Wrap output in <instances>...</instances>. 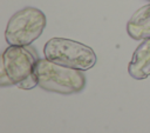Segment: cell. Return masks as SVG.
Returning <instances> with one entry per match:
<instances>
[{"mask_svg": "<svg viewBox=\"0 0 150 133\" xmlns=\"http://www.w3.org/2000/svg\"><path fill=\"white\" fill-rule=\"evenodd\" d=\"M39 87L59 94L80 93L86 87L83 71L66 67L48 59H39L35 67Z\"/></svg>", "mask_w": 150, "mask_h": 133, "instance_id": "6da1fadb", "label": "cell"}, {"mask_svg": "<svg viewBox=\"0 0 150 133\" xmlns=\"http://www.w3.org/2000/svg\"><path fill=\"white\" fill-rule=\"evenodd\" d=\"M43 54L49 61L83 72L94 67L97 61L96 53L91 47L59 36L52 38L45 44Z\"/></svg>", "mask_w": 150, "mask_h": 133, "instance_id": "7a4b0ae2", "label": "cell"}, {"mask_svg": "<svg viewBox=\"0 0 150 133\" xmlns=\"http://www.w3.org/2000/svg\"><path fill=\"white\" fill-rule=\"evenodd\" d=\"M46 15L35 7H25L15 12L7 22L5 39L8 45L29 46L43 32Z\"/></svg>", "mask_w": 150, "mask_h": 133, "instance_id": "3957f363", "label": "cell"}, {"mask_svg": "<svg viewBox=\"0 0 150 133\" xmlns=\"http://www.w3.org/2000/svg\"><path fill=\"white\" fill-rule=\"evenodd\" d=\"M38 58L29 46L9 45L1 56V69L6 72L12 84L18 86L35 73Z\"/></svg>", "mask_w": 150, "mask_h": 133, "instance_id": "277c9868", "label": "cell"}, {"mask_svg": "<svg viewBox=\"0 0 150 133\" xmlns=\"http://www.w3.org/2000/svg\"><path fill=\"white\" fill-rule=\"evenodd\" d=\"M128 73L136 80L150 77V39L142 40L135 49L128 65Z\"/></svg>", "mask_w": 150, "mask_h": 133, "instance_id": "5b68a950", "label": "cell"}, {"mask_svg": "<svg viewBox=\"0 0 150 133\" xmlns=\"http://www.w3.org/2000/svg\"><path fill=\"white\" fill-rule=\"evenodd\" d=\"M127 32L134 40L150 39V2L131 15L127 24Z\"/></svg>", "mask_w": 150, "mask_h": 133, "instance_id": "8992f818", "label": "cell"}, {"mask_svg": "<svg viewBox=\"0 0 150 133\" xmlns=\"http://www.w3.org/2000/svg\"><path fill=\"white\" fill-rule=\"evenodd\" d=\"M12 85L13 84H12L11 79L8 78V75L6 74V72L1 69V72H0V86L6 87V86H12Z\"/></svg>", "mask_w": 150, "mask_h": 133, "instance_id": "52a82bcc", "label": "cell"}, {"mask_svg": "<svg viewBox=\"0 0 150 133\" xmlns=\"http://www.w3.org/2000/svg\"><path fill=\"white\" fill-rule=\"evenodd\" d=\"M149 1H150V0H149Z\"/></svg>", "mask_w": 150, "mask_h": 133, "instance_id": "ba28073f", "label": "cell"}]
</instances>
